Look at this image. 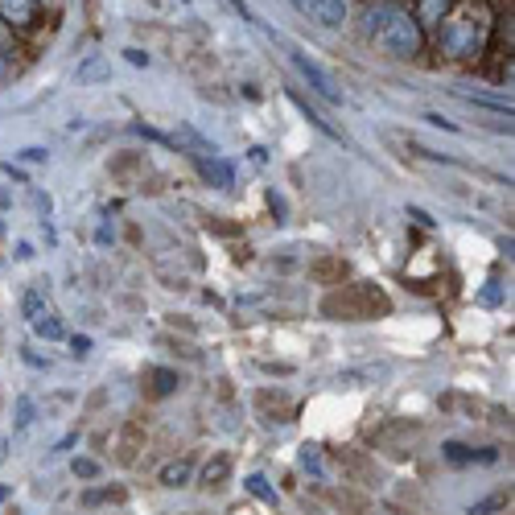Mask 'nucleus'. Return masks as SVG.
Segmentation results:
<instances>
[{"mask_svg":"<svg viewBox=\"0 0 515 515\" xmlns=\"http://www.w3.org/2000/svg\"><path fill=\"white\" fill-rule=\"evenodd\" d=\"M71 474H75V478H83V483H95V478H99V462H91V458H75V462H71Z\"/></svg>","mask_w":515,"mask_h":515,"instance_id":"412c9836","label":"nucleus"},{"mask_svg":"<svg viewBox=\"0 0 515 515\" xmlns=\"http://www.w3.org/2000/svg\"><path fill=\"white\" fill-rule=\"evenodd\" d=\"M5 450H9V441H5V437H0V462H5Z\"/></svg>","mask_w":515,"mask_h":515,"instance_id":"2f4dec72","label":"nucleus"},{"mask_svg":"<svg viewBox=\"0 0 515 515\" xmlns=\"http://www.w3.org/2000/svg\"><path fill=\"white\" fill-rule=\"evenodd\" d=\"M392 301L384 289H375L371 281H359V285H342L334 293L322 297V314L334 318V322H367V318H380L388 314Z\"/></svg>","mask_w":515,"mask_h":515,"instance_id":"7ed1b4c3","label":"nucleus"},{"mask_svg":"<svg viewBox=\"0 0 515 515\" xmlns=\"http://www.w3.org/2000/svg\"><path fill=\"white\" fill-rule=\"evenodd\" d=\"M103 400H108V392H103V388H99V392H91V400H87V412L103 408Z\"/></svg>","mask_w":515,"mask_h":515,"instance_id":"7c9ffc66","label":"nucleus"},{"mask_svg":"<svg viewBox=\"0 0 515 515\" xmlns=\"http://www.w3.org/2000/svg\"><path fill=\"white\" fill-rule=\"evenodd\" d=\"M190 478H194V458H174V462L161 466L157 483L169 487V491H182V487H190Z\"/></svg>","mask_w":515,"mask_h":515,"instance_id":"ddd939ff","label":"nucleus"},{"mask_svg":"<svg viewBox=\"0 0 515 515\" xmlns=\"http://www.w3.org/2000/svg\"><path fill=\"white\" fill-rule=\"evenodd\" d=\"M21 314L38 326L42 318H54V309H50V301H46V293L42 289H25L21 293Z\"/></svg>","mask_w":515,"mask_h":515,"instance_id":"2eb2a0df","label":"nucleus"},{"mask_svg":"<svg viewBox=\"0 0 515 515\" xmlns=\"http://www.w3.org/2000/svg\"><path fill=\"white\" fill-rule=\"evenodd\" d=\"M124 54H128L132 66H149V54H145V50H124Z\"/></svg>","mask_w":515,"mask_h":515,"instance_id":"c756f323","label":"nucleus"},{"mask_svg":"<svg viewBox=\"0 0 515 515\" xmlns=\"http://www.w3.org/2000/svg\"><path fill=\"white\" fill-rule=\"evenodd\" d=\"M309 272H314V281H322V285H342V277H347V260L322 256V260L309 264Z\"/></svg>","mask_w":515,"mask_h":515,"instance_id":"4468645a","label":"nucleus"},{"mask_svg":"<svg viewBox=\"0 0 515 515\" xmlns=\"http://www.w3.org/2000/svg\"><path fill=\"white\" fill-rule=\"evenodd\" d=\"M334 503H338L342 511H351V515H367V511H371V499H367L363 491H351V487H342V491L334 495Z\"/></svg>","mask_w":515,"mask_h":515,"instance_id":"6ab92c4d","label":"nucleus"},{"mask_svg":"<svg viewBox=\"0 0 515 515\" xmlns=\"http://www.w3.org/2000/svg\"><path fill=\"white\" fill-rule=\"evenodd\" d=\"M227 483H231V458H227V454H215L211 462L202 466L198 487H202V491H223Z\"/></svg>","mask_w":515,"mask_h":515,"instance_id":"f8f14e48","label":"nucleus"},{"mask_svg":"<svg viewBox=\"0 0 515 515\" xmlns=\"http://www.w3.org/2000/svg\"><path fill=\"white\" fill-rule=\"evenodd\" d=\"M441 454H445V462H454V466H466V462H495V458H499L495 450H470V445H462V441H450Z\"/></svg>","mask_w":515,"mask_h":515,"instance_id":"dca6fc26","label":"nucleus"},{"mask_svg":"<svg viewBox=\"0 0 515 515\" xmlns=\"http://www.w3.org/2000/svg\"><path fill=\"white\" fill-rule=\"evenodd\" d=\"M441 408H445V412H454V408H458V412H466L470 421L478 417V412H487V404H483V400H474V396H462V392H450V396H441Z\"/></svg>","mask_w":515,"mask_h":515,"instance_id":"a211bd4d","label":"nucleus"},{"mask_svg":"<svg viewBox=\"0 0 515 515\" xmlns=\"http://www.w3.org/2000/svg\"><path fill=\"white\" fill-rule=\"evenodd\" d=\"M13 46H17V33H13L5 21H0V54H9Z\"/></svg>","mask_w":515,"mask_h":515,"instance_id":"a878e982","label":"nucleus"},{"mask_svg":"<svg viewBox=\"0 0 515 515\" xmlns=\"http://www.w3.org/2000/svg\"><path fill=\"white\" fill-rule=\"evenodd\" d=\"M0 21L13 33L33 29V21H38V0H0Z\"/></svg>","mask_w":515,"mask_h":515,"instance_id":"1a4fd4ad","label":"nucleus"},{"mask_svg":"<svg viewBox=\"0 0 515 515\" xmlns=\"http://www.w3.org/2000/svg\"><path fill=\"white\" fill-rule=\"evenodd\" d=\"M301 466H305V470H314V474H322V458H318L314 445H305V450H301Z\"/></svg>","mask_w":515,"mask_h":515,"instance_id":"b1692460","label":"nucleus"},{"mask_svg":"<svg viewBox=\"0 0 515 515\" xmlns=\"http://www.w3.org/2000/svg\"><path fill=\"white\" fill-rule=\"evenodd\" d=\"M495 9L487 0H458V5L445 13V21L437 25V50L450 62H483V54L495 42Z\"/></svg>","mask_w":515,"mask_h":515,"instance_id":"f257e3e1","label":"nucleus"},{"mask_svg":"<svg viewBox=\"0 0 515 515\" xmlns=\"http://www.w3.org/2000/svg\"><path fill=\"white\" fill-rule=\"evenodd\" d=\"M491 511H507V495H491V499H483V503H474L466 515H491Z\"/></svg>","mask_w":515,"mask_h":515,"instance_id":"4be33fe9","label":"nucleus"},{"mask_svg":"<svg viewBox=\"0 0 515 515\" xmlns=\"http://www.w3.org/2000/svg\"><path fill=\"white\" fill-rule=\"evenodd\" d=\"M334 462H338V470L351 478V483H359V487H371L375 478H380V470H375V458H367L359 445H338L334 450Z\"/></svg>","mask_w":515,"mask_h":515,"instance_id":"39448f33","label":"nucleus"},{"mask_svg":"<svg viewBox=\"0 0 515 515\" xmlns=\"http://www.w3.org/2000/svg\"><path fill=\"white\" fill-rule=\"evenodd\" d=\"M194 165H198V174L211 182V186H219V190H231L235 186V174H231V165L219 157V153H198L194 157Z\"/></svg>","mask_w":515,"mask_h":515,"instance_id":"9d476101","label":"nucleus"},{"mask_svg":"<svg viewBox=\"0 0 515 515\" xmlns=\"http://www.w3.org/2000/svg\"><path fill=\"white\" fill-rule=\"evenodd\" d=\"M458 5V0H412V21H417L421 25V33H425V38H429V33H437V25L445 21V13H450Z\"/></svg>","mask_w":515,"mask_h":515,"instance_id":"6e6552de","label":"nucleus"},{"mask_svg":"<svg viewBox=\"0 0 515 515\" xmlns=\"http://www.w3.org/2000/svg\"><path fill=\"white\" fill-rule=\"evenodd\" d=\"M256 404H260V408H281V412H293V404H289L281 392H272V388H260V392H256Z\"/></svg>","mask_w":515,"mask_h":515,"instance_id":"aec40b11","label":"nucleus"},{"mask_svg":"<svg viewBox=\"0 0 515 515\" xmlns=\"http://www.w3.org/2000/svg\"><path fill=\"white\" fill-rule=\"evenodd\" d=\"M178 371H169V367H149L145 371V400H165V396H174L178 392Z\"/></svg>","mask_w":515,"mask_h":515,"instance_id":"9b49d317","label":"nucleus"},{"mask_svg":"<svg viewBox=\"0 0 515 515\" xmlns=\"http://www.w3.org/2000/svg\"><path fill=\"white\" fill-rule=\"evenodd\" d=\"M363 33L380 46L388 58H421L425 54V33L421 25L412 21V13L404 5H396V0H371V5L363 9Z\"/></svg>","mask_w":515,"mask_h":515,"instance_id":"f03ea898","label":"nucleus"},{"mask_svg":"<svg viewBox=\"0 0 515 515\" xmlns=\"http://www.w3.org/2000/svg\"><path fill=\"white\" fill-rule=\"evenodd\" d=\"M33 330H38V334H42V338H50V342H58V338H62V334H66V330H62V322H58V318H42V322H38V326H33Z\"/></svg>","mask_w":515,"mask_h":515,"instance_id":"5701e85b","label":"nucleus"},{"mask_svg":"<svg viewBox=\"0 0 515 515\" xmlns=\"http://www.w3.org/2000/svg\"><path fill=\"white\" fill-rule=\"evenodd\" d=\"M145 445H149V429H145V421L141 417H128L120 429H116V441H112V462L116 466H136L141 462V454H145Z\"/></svg>","mask_w":515,"mask_h":515,"instance_id":"20e7f679","label":"nucleus"},{"mask_svg":"<svg viewBox=\"0 0 515 515\" xmlns=\"http://www.w3.org/2000/svg\"><path fill=\"white\" fill-rule=\"evenodd\" d=\"M248 491H252L256 499H272V491L264 487V478H260V474H252V478H248Z\"/></svg>","mask_w":515,"mask_h":515,"instance_id":"bb28decb","label":"nucleus"},{"mask_svg":"<svg viewBox=\"0 0 515 515\" xmlns=\"http://www.w3.org/2000/svg\"><path fill=\"white\" fill-rule=\"evenodd\" d=\"M289 58H293V66H297V71H301V79H305L309 87H314L322 99H330V103H342V91H338V83H334V79L322 71V66H318L314 58H305L301 50H293Z\"/></svg>","mask_w":515,"mask_h":515,"instance_id":"423d86ee","label":"nucleus"},{"mask_svg":"<svg viewBox=\"0 0 515 515\" xmlns=\"http://www.w3.org/2000/svg\"><path fill=\"white\" fill-rule=\"evenodd\" d=\"M79 503H83L87 511H95V507H103V503H128V491H124V487H95V491H87Z\"/></svg>","mask_w":515,"mask_h":515,"instance_id":"f3484780","label":"nucleus"},{"mask_svg":"<svg viewBox=\"0 0 515 515\" xmlns=\"http://www.w3.org/2000/svg\"><path fill=\"white\" fill-rule=\"evenodd\" d=\"M206 227H211V231H219V235H235V231H239L235 223H223V219H206Z\"/></svg>","mask_w":515,"mask_h":515,"instance_id":"cd10ccee","label":"nucleus"},{"mask_svg":"<svg viewBox=\"0 0 515 515\" xmlns=\"http://www.w3.org/2000/svg\"><path fill=\"white\" fill-rule=\"evenodd\" d=\"M33 425V400H17V429Z\"/></svg>","mask_w":515,"mask_h":515,"instance_id":"393cba45","label":"nucleus"},{"mask_svg":"<svg viewBox=\"0 0 515 515\" xmlns=\"http://www.w3.org/2000/svg\"><path fill=\"white\" fill-rule=\"evenodd\" d=\"M71 347H75L79 359H87V355H91V338H79V334H75V338H71Z\"/></svg>","mask_w":515,"mask_h":515,"instance_id":"c85d7f7f","label":"nucleus"},{"mask_svg":"<svg viewBox=\"0 0 515 515\" xmlns=\"http://www.w3.org/2000/svg\"><path fill=\"white\" fill-rule=\"evenodd\" d=\"M293 5L301 17H309L314 25H326V29L347 21V0H293Z\"/></svg>","mask_w":515,"mask_h":515,"instance_id":"0eeeda50","label":"nucleus"}]
</instances>
